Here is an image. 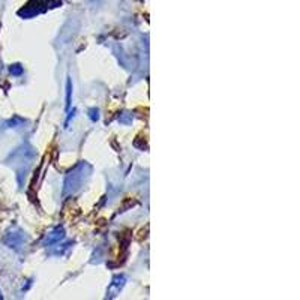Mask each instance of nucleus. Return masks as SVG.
<instances>
[{"label":"nucleus","mask_w":300,"mask_h":300,"mask_svg":"<svg viewBox=\"0 0 300 300\" xmlns=\"http://www.w3.org/2000/svg\"><path fill=\"white\" fill-rule=\"evenodd\" d=\"M63 237V230L59 227V228H56L51 234H50L48 237H47V243L48 245H51V243H54V242H57V240H60Z\"/></svg>","instance_id":"obj_1"},{"label":"nucleus","mask_w":300,"mask_h":300,"mask_svg":"<svg viewBox=\"0 0 300 300\" xmlns=\"http://www.w3.org/2000/svg\"><path fill=\"white\" fill-rule=\"evenodd\" d=\"M71 95H72V84H71V80H68V83H66V108L71 107Z\"/></svg>","instance_id":"obj_2"},{"label":"nucleus","mask_w":300,"mask_h":300,"mask_svg":"<svg viewBox=\"0 0 300 300\" xmlns=\"http://www.w3.org/2000/svg\"><path fill=\"white\" fill-rule=\"evenodd\" d=\"M9 71H11V74H14V75H20L21 72H23V68L20 65H12L11 68H9Z\"/></svg>","instance_id":"obj_3"},{"label":"nucleus","mask_w":300,"mask_h":300,"mask_svg":"<svg viewBox=\"0 0 300 300\" xmlns=\"http://www.w3.org/2000/svg\"><path fill=\"white\" fill-rule=\"evenodd\" d=\"M90 119L92 120H98L99 119V114H98V110H90Z\"/></svg>","instance_id":"obj_4"},{"label":"nucleus","mask_w":300,"mask_h":300,"mask_svg":"<svg viewBox=\"0 0 300 300\" xmlns=\"http://www.w3.org/2000/svg\"><path fill=\"white\" fill-rule=\"evenodd\" d=\"M2 297H3V296H2V291H0V299H2Z\"/></svg>","instance_id":"obj_5"}]
</instances>
